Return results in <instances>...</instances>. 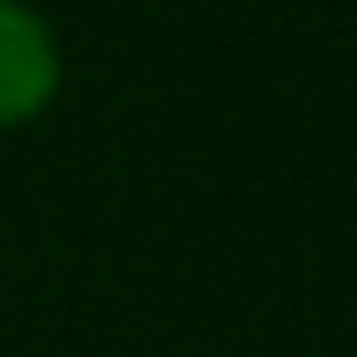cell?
<instances>
[{
	"label": "cell",
	"mask_w": 357,
	"mask_h": 357,
	"mask_svg": "<svg viewBox=\"0 0 357 357\" xmlns=\"http://www.w3.org/2000/svg\"><path fill=\"white\" fill-rule=\"evenodd\" d=\"M59 95V44L37 8L0 0V132L29 124Z\"/></svg>",
	"instance_id": "1"
}]
</instances>
